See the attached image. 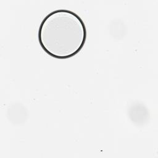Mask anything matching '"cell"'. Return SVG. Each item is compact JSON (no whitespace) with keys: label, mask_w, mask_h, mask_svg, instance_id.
Returning a JSON list of instances; mask_svg holds the SVG:
<instances>
[{"label":"cell","mask_w":158,"mask_h":158,"mask_svg":"<svg viewBox=\"0 0 158 158\" xmlns=\"http://www.w3.org/2000/svg\"><path fill=\"white\" fill-rule=\"evenodd\" d=\"M87 31L82 19L73 11L57 9L48 14L38 29L39 43L49 56L67 59L83 48Z\"/></svg>","instance_id":"1"}]
</instances>
